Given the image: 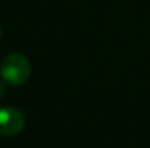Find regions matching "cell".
<instances>
[{"instance_id":"cell-3","label":"cell","mask_w":150,"mask_h":148,"mask_svg":"<svg viewBox=\"0 0 150 148\" xmlns=\"http://www.w3.org/2000/svg\"><path fill=\"white\" fill-rule=\"evenodd\" d=\"M4 92H6V90H4V84L0 81V97H3V96H4Z\"/></svg>"},{"instance_id":"cell-4","label":"cell","mask_w":150,"mask_h":148,"mask_svg":"<svg viewBox=\"0 0 150 148\" xmlns=\"http://www.w3.org/2000/svg\"><path fill=\"white\" fill-rule=\"evenodd\" d=\"M1 34H3V31H1V26H0V38H1Z\"/></svg>"},{"instance_id":"cell-1","label":"cell","mask_w":150,"mask_h":148,"mask_svg":"<svg viewBox=\"0 0 150 148\" xmlns=\"http://www.w3.org/2000/svg\"><path fill=\"white\" fill-rule=\"evenodd\" d=\"M0 76L4 83L10 86H22L31 76L29 60L21 52L9 54L0 65Z\"/></svg>"},{"instance_id":"cell-2","label":"cell","mask_w":150,"mask_h":148,"mask_svg":"<svg viewBox=\"0 0 150 148\" xmlns=\"http://www.w3.org/2000/svg\"><path fill=\"white\" fill-rule=\"evenodd\" d=\"M25 126L23 113L13 106L0 107V137L18 135Z\"/></svg>"}]
</instances>
